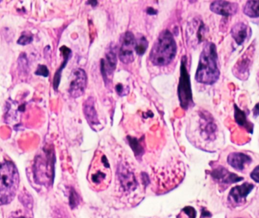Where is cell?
Masks as SVG:
<instances>
[{
  "label": "cell",
  "instance_id": "7",
  "mask_svg": "<svg viewBox=\"0 0 259 218\" xmlns=\"http://www.w3.org/2000/svg\"><path fill=\"white\" fill-rule=\"evenodd\" d=\"M87 84V77L83 69L73 71V77L70 84L69 92L74 98H78L85 93Z\"/></svg>",
  "mask_w": 259,
  "mask_h": 218
},
{
  "label": "cell",
  "instance_id": "11",
  "mask_svg": "<svg viewBox=\"0 0 259 218\" xmlns=\"http://www.w3.org/2000/svg\"><path fill=\"white\" fill-rule=\"evenodd\" d=\"M212 176L219 183H226V184L237 183L242 180V177H239L237 175L231 173L230 171L222 167H219L212 171Z\"/></svg>",
  "mask_w": 259,
  "mask_h": 218
},
{
  "label": "cell",
  "instance_id": "17",
  "mask_svg": "<svg viewBox=\"0 0 259 218\" xmlns=\"http://www.w3.org/2000/svg\"><path fill=\"white\" fill-rule=\"evenodd\" d=\"M148 41L144 36L140 35V37H135V52L138 56H143L148 48Z\"/></svg>",
  "mask_w": 259,
  "mask_h": 218
},
{
  "label": "cell",
  "instance_id": "18",
  "mask_svg": "<svg viewBox=\"0 0 259 218\" xmlns=\"http://www.w3.org/2000/svg\"><path fill=\"white\" fill-rule=\"evenodd\" d=\"M235 119L236 121L238 123V124L240 125V126L244 127V128H247L249 129V122L246 119V114L243 111H241L240 109L237 107V106H235ZM252 125V124H251Z\"/></svg>",
  "mask_w": 259,
  "mask_h": 218
},
{
  "label": "cell",
  "instance_id": "20",
  "mask_svg": "<svg viewBox=\"0 0 259 218\" xmlns=\"http://www.w3.org/2000/svg\"><path fill=\"white\" fill-rule=\"evenodd\" d=\"M251 177L254 181L259 183V165L255 168L254 171L251 174Z\"/></svg>",
  "mask_w": 259,
  "mask_h": 218
},
{
  "label": "cell",
  "instance_id": "9",
  "mask_svg": "<svg viewBox=\"0 0 259 218\" xmlns=\"http://www.w3.org/2000/svg\"><path fill=\"white\" fill-rule=\"evenodd\" d=\"M254 188L253 184L244 183L240 186H236L230 192L229 200L235 205H241L246 201V196Z\"/></svg>",
  "mask_w": 259,
  "mask_h": 218
},
{
  "label": "cell",
  "instance_id": "1",
  "mask_svg": "<svg viewBox=\"0 0 259 218\" xmlns=\"http://www.w3.org/2000/svg\"><path fill=\"white\" fill-rule=\"evenodd\" d=\"M219 77L220 71L217 67V54L216 45L212 43H206L199 58L195 80L201 84L212 85L218 80Z\"/></svg>",
  "mask_w": 259,
  "mask_h": 218
},
{
  "label": "cell",
  "instance_id": "25",
  "mask_svg": "<svg viewBox=\"0 0 259 218\" xmlns=\"http://www.w3.org/2000/svg\"><path fill=\"white\" fill-rule=\"evenodd\" d=\"M88 3H91L92 4V5H96V4H97V2H88Z\"/></svg>",
  "mask_w": 259,
  "mask_h": 218
},
{
  "label": "cell",
  "instance_id": "3",
  "mask_svg": "<svg viewBox=\"0 0 259 218\" xmlns=\"http://www.w3.org/2000/svg\"><path fill=\"white\" fill-rule=\"evenodd\" d=\"M177 53V44L169 30H165L160 34L154 44L150 59L156 66H165L170 64Z\"/></svg>",
  "mask_w": 259,
  "mask_h": 218
},
{
  "label": "cell",
  "instance_id": "16",
  "mask_svg": "<svg viewBox=\"0 0 259 218\" xmlns=\"http://www.w3.org/2000/svg\"><path fill=\"white\" fill-rule=\"evenodd\" d=\"M243 12L250 18L259 17V1H248L245 5Z\"/></svg>",
  "mask_w": 259,
  "mask_h": 218
},
{
  "label": "cell",
  "instance_id": "21",
  "mask_svg": "<svg viewBox=\"0 0 259 218\" xmlns=\"http://www.w3.org/2000/svg\"><path fill=\"white\" fill-rule=\"evenodd\" d=\"M31 41H32V37L22 36V37L19 39V44H22V45H26V44H30Z\"/></svg>",
  "mask_w": 259,
  "mask_h": 218
},
{
  "label": "cell",
  "instance_id": "22",
  "mask_svg": "<svg viewBox=\"0 0 259 218\" xmlns=\"http://www.w3.org/2000/svg\"><path fill=\"white\" fill-rule=\"evenodd\" d=\"M37 74L46 77L49 74V71H48L45 66H41L38 69V71H37Z\"/></svg>",
  "mask_w": 259,
  "mask_h": 218
},
{
  "label": "cell",
  "instance_id": "15",
  "mask_svg": "<svg viewBox=\"0 0 259 218\" xmlns=\"http://www.w3.org/2000/svg\"><path fill=\"white\" fill-rule=\"evenodd\" d=\"M119 177L121 183L127 189L131 188L133 185L135 184L134 175L132 172L127 169L125 166H121L119 168Z\"/></svg>",
  "mask_w": 259,
  "mask_h": 218
},
{
  "label": "cell",
  "instance_id": "4",
  "mask_svg": "<svg viewBox=\"0 0 259 218\" xmlns=\"http://www.w3.org/2000/svg\"><path fill=\"white\" fill-rule=\"evenodd\" d=\"M19 185V172L13 163H0V205L9 204L13 200Z\"/></svg>",
  "mask_w": 259,
  "mask_h": 218
},
{
  "label": "cell",
  "instance_id": "13",
  "mask_svg": "<svg viewBox=\"0 0 259 218\" xmlns=\"http://www.w3.org/2000/svg\"><path fill=\"white\" fill-rule=\"evenodd\" d=\"M249 27L244 23L236 24L231 30V35L238 45H242L249 36Z\"/></svg>",
  "mask_w": 259,
  "mask_h": 218
},
{
  "label": "cell",
  "instance_id": "10",
  "mask_svg": "<svg viewBox=\"0 0 259 218\" xmlns=\"http://www.w3.org/2000/svg\"><path fill=\"white\" fill-rule=\"evenodd\" d=\"M210 9L217 15L228 17L237 12L238 4L227 1H215L211 4Z\"/></svg>",
  "mask_w": 259,
  "mask_h": 218
},
{
  "label": "cell",
  "instance_id": "26",
  "mask_svg": "<svg viewBox=\"0 0 259 218\" xmlns=\"http://www.w3.org/2000/svg\"><path fill=\"white\" fill-rule=\"evenodd\" d=\"M26 218V217H19V218Z\"/></svg>",
  "mask_w": 259,
  "mask_h": 218
},
{
  "label": "cell",
  "instance_id": "24",
  "mask_svg": "<svg viewBox=\"0 0 259 218\" xmlns=\"http://www.w3.org/2000/svg\"><path fill=\"white\" fill-rule=\"evenodd\" d=\"M259 104L256 105V108H255V109H254V111H254V114L256 116H258L259 114Z\"/></svg>",
  "mask_w": 259,
  "mask_h": 218
},
{
  "label": "cell",
  "instance_id": "14",
  "mask_svg": "<svg viewBox=\"0 0 259 218\" xmlns=\"http://www.w3.org/2000/svg\"><path fill=\"white\" fill-rule=\"evenodd\" d=\"M84 112H85L86 119L92 126H96L100 124L98 120L97 113L95 109L94 99L89 97L85 101L84 104Z\"/></svg>",
  "mask_w": 259,
  "mask_h": 218
},
{
  "label": "cell",
  "instance_id": "19",
  "mask_svg": "<svg viewBox=\"0 0 259 218\" xmlns=\"http://www.w3.org/2000/svg\"><path fill=\"white\" fill-rule=\"evenodd\" d=\"M129 141H130V144H131V147L133 148V150H134L135 154H140L142 152V147L139 145L138 142L136 141L135 139H131L130 138Z\"/></svg>",
  "mask_w": 259,
  "mask_h": 218
},
{
  "label": "cell",
  "instance_id": "2",
  "mask_svg": "<svg viewBox=\"0 0 259 218\" xmlns=\"http://www.w3.org/2000/svg\"><path fill=\"white\" fill-rule=\"evenodd\" d=\"M87 178L89 185L95 191H103L109 186L111 170L108 159L102 152L97 151L95 154Z\"/></svg>",
  "mask_w": 259,
  "mask_h": 218
},
{
  "label": "cell",
  "instance_id": "8",
  "mask_svg": "<svg viewBox=\"0 0 259 218\" xmlns=\"http://www.w3.org/2000/svg\"><path fill=\"white\" fill-rule=\"evenodd\" d=\"M117 65V55L115 52V47L112 45L107 49L106 53V59H103L101 62V70L105 80H107L108 77L113 74Z\"/></svg>",
  "mask_w": 259,
  "mask_h": 218
},
{
  "label": "cell",
  "instance_id": "12",
  "mask_svg": "<svg viewBox=\"0 0 259 218\" xmlns=\"http://www.w3.org/2000/svg\"><path fill=\"white\" fill-rule=\"evenodd\" d=\"M227 161L234 169L242 171L244 170L246 165L252 162V158L244 153H232L228 155Z\"/></svg>",
  "mask_w": 259,
  "mask_h": 218
},
{
  "label": "cell",
  "instance_id": "6",
  "mask_svg": "<svg viewBox=\"0 0 259 218\" xmlns=\"http://www.w3.org/2000/svg\"><path fill=\"white\" fill-rule=\"evenodd\" d=\"M135 36L131 32H126L121 39L119 49L120 60L125 64H130L134 61Z\"/></svg>",
  "mask_w": 259,
  "mask_h": 218
},
{
  "label": "cell",
  "instance_id": "5",
  "mask_svg": "<svg viewBox=\"0 0 259 218\" xmlns=\"http://www.w3.org/2000/svg\"><path fill=\"white\" fill-rule=\"evenodd\" d=\"M181 74L178 86V96L180 105L184 109H187L192 104V92L190 87V77L186 68L185 62L182 61Z\"/></svg>",
  "mask_w": 259,
  "mask_h": 218
},
{
  "label": "cell",
  "instance_id": "23",
  "mask_svg": "<svg viewBox=\"0 0 259 218\" xmlns=\"http://www.w3.org/2000/svg\"><path fill=\"white\" fill-rule=\"evenodd\" d=\"M115 89H116L117 92H118L120 96H125V95H127L125 92V88H124L123 85H121V84H117Z\"/></svg>",
  "mask_w": 259,
  "mask_h": 218
}]
</instances>
